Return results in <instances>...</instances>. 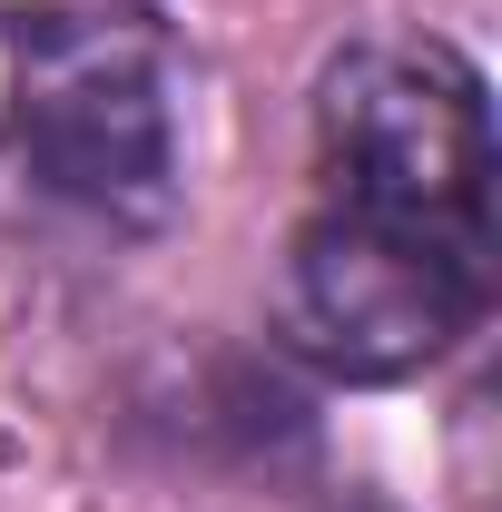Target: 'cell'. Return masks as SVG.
Segmentation results:
<instances>
[{"mask_svg":"<svg viewBox=\"0 0 502 512\" xmlns=\"http://www.w3.org/2000/svg\"><path fill=\"white\" fill-rule=\"evenodd\" d=\"M493 89L434 30H375L315 69L306 207L276 325L335 384H404L493 316Z\"/></svg>","mask_w":502,"mask_h":512,"instance_id":"cell-1","label":"cell"},{"mask_svg":"<svg viewBox=\"0 0 502 512\" xmlns=\"http://www.w3.org/2000/svg\"><path fill=\"white\" fill-rule=\"evenodd\" d=\"M188 207V50L148 0H0V227L148 247Z\"/></svg>","mask_w":502,"mask_h":512,"instance_id":"cell-2","label":"cell"}]
</instances>
